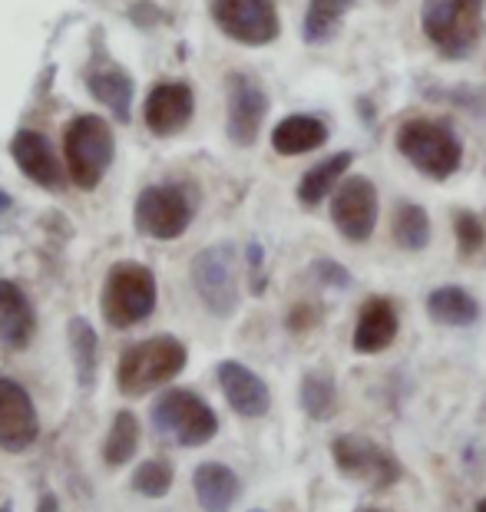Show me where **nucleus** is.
I'll list each match as a JSON object with an SVG mask.
<instances>
[{
  "label": "nucleus",
  "mask_w": 486,
  "mask_h": 512,
  "mask_svg": "<svg viewBox=\"0 0 486 512\" xmlns=\"http://www.w3.org/2000/svg\"><path fill=\"white\" fill-rule=\"evenodd\" d=\"M321 143H328V126L318 116L305 113L285 116L272 133V146L278 156H305V152L318 149Z\"/></svg>",
  "instance_id": "aec40b11"
},
{
  "label": "nucleus",
  "mask_w": 486,
  "mask_h": 512,
  "mask_svg": "<svg viewBox=\"0 0 486 512\" xmlns=\"http://www.w3.org/2000/svg\"><path fill=\"white\" fill-rule=\"evenodd\" d=\"M0 512H14V509H10V506H0Z\"/></svg>",
  "instance_id": "f704fd0d"
},
{
  "label": "nucleus",
  "mask_w": 486,
  "mask_h": 512,
  "mask_svg": "<svg viewBox=\"0 0 486 512\" xmlns=\"http://www.w3.org/2000/svg\"><path fill=\"white\" fill-rule=\"evenodd\" d=\"M37 512H60V503H57V496H43L40 499V506H37Z\"/></svg>",
  "instance_id": "473e14b6"
},
{
  "label": "nucleus",
  "mask_w": 486,
  "mask_h": 512,
  "mask_svg": "<svg viewBox=\"0 0 486 512\" xmlns=\"http://www.w3.org/2000/svg\"><path fill=\"white\" fill-rule=\"evenodd\" d=\"M189 361V351L179 337L159 334L149 341H139L126 347L116 364V387L126 397H143L149 390L169 384L172 377L182 374V367Z\"/></svg>",
  "instance_id": "f03ea898"
},
{
  "label": "nucleus",
  "mask_w": 486,
  "mask_h": 512,
  "mask_svg": "<svg viewBox=\"0 0 486 512\" xmlns=\"http://www.w3.org/2000/svg\"><path fill=\"white\" fill-rule=\"evenodd\" d=\"M354 0H311L308 4V14H305V40L308 43H324L338 34L344 14L351 10Z\"/></svg>",
  "instance_id": "a878e982"
},
{
  "label": "nucleus",
  "mask_w": 486,
  "mask_h": 512,
  "mask_svg": "<svg viewBox=\"0 0 486 512\" xmlns=\"http://www.w3.org/2000/svg\"><path fill=\"white\" fill-rule=\"evenodd\" d=\"M10 156L20 169H24L27 179H34L43 189H57L60 185V162L53 156V149L47 143V136L34 133V129H20L10 143Z\"/></svg>",
  "instance_id": "f3484780"
},
{
  "label": "nucleus",
  "mask_w": 486,
  "mask_h": 512,
  "mask_svg": "<svg viewBox=\"0 0 486 512\" xmlns=\"http://www.w3.org/2000/svg\"><path fill=\"white\" fill-rule=\"evenodd\" d=\"M90 93L103 106H110L116 119H129V100H133V80L123 70L90 73Z\"/></svg>",
  "instance_id": "393cba45"
},
{
  "label": "nucleus",
  "mask_w": 486,
  "mask_h": 512,
  "mask_svg": "<svg viewBox=\"0 0 486 512\" xmlns=\"http://www.w3.org/2000/svg\"><path fill=\"white\" fill-rule=\"evenodd\" d=\"M397 149L420 176L437 182L450 179L463 162L460 139L444 123H434V119H407L397 129Z\"/></svg>",
  "instance_id": "7ed1b4c3"
},
{
  "label": "nucleus",
  "mask_w": 486,
  "mask_h": 512,
  "mask_svg": "<svg viewBox=\"0 0 486 512\" xmlns=\"http://www.w3.org/2000/svg\"><path fill=\"white\" fill-rule=\"evenodd\" d=\"M351 162H354V152H334L331 159H324L315 169H308L305 179L298 182V202L308 205V209L321 205L324 195H331L334 189H338V182H341L344 172L351 169Z\"/></svg>",
  "instance_id": "4be33fe9"
},
{
  "label": "nucleus",
  "mask_w": 486,
  "mask_h": 512,
  "mask_svg": "<svg viewBox=\"0 0 486 512\" xmlns=\"http://www.w3.org/2000/svg\"><path fill=\"white\" fill-rule=\"evenodd\" d=\"M315 275H318V281H324V285H331V288H348L351 285V275L331 258L315 261Z\"/></svg>",
  "instance_id": "7c9ffc66"
},
{
  "label": "nucleus",
  "mask_w": 486,
  "mask_h": 512,
  "mask_svg": "<svg viewBox=\"0 0 486 512\" xmlns=\"http://www.w3.org/2000/svg\"><path fill=\"white\" fill-rule=\"evenodd\" d=\"M153 423L162 437L179 446H202L219 433L215 410L192 390H169L153 407Z\"/></svg>",
  "instance_id": "6e6552de"
},
{
  "label": "nucleus",
  "mask_w": 486,
  "mask_h": 512,
  "mask_svg": "<svg viewBox=\"0 0 486 512\" xmlns=\"http://www.w3.org/2000/svg\"><path fill=\"white\" fill-rule=\"evenodd\" d=\"M377 212H381V202H377V189H374L371 179L351 176V179H344L338 189H334L331 222L344 238H348V242L364 245L367 238L374 235Z\"/></svg>",
  "instance_id": "9b49d317"
},
{
  "label": "nucleus",
  "mask_w": 486,
  "mask_h": 512,
  "mask_svg": "<svg viewBox=\"0 0 486 512\" xmlns=\"http://www.w3.org/2000/svg\"><path fill=\"white\" fill-rule=\"evenodd\" d=\"M215 377H219V387L229 407L239 413V417H265L268 407H272V394H268V384L255 370H248L239 361H222L215 367Z\"/></svg>",
  "instance_id": "4468645a"
},
{
  "label": "nucleus",
  "mask_w": 486,
  "mask_h": 512,
  "mask_svg": "<svg viewBox=\"0 0 486 512\" xmlns=\"http://www.w3.org/2000/svg\"><path fill=\"white\" fill-rule=\"evenodd\" d=\"M103 318L113 328H133L156 308V278L146 265L120 261L110 268L103 285Z\"/></svg>",
  "instance_id": "20e7f679"
},
{
  "label": "nucleus",
  "mask_w": 486,
  "mask_h": 512,
  "mask_svg": "<svg viewBox=\"0 0 486 512\" xmlns=\"http://www.w3.org/2000/svg\"><path fill=\"white\" fill-rule=\"evenodd\" d=\"M133 489L149 499H162L172 489V466L166 460H146L133 476Z\"/></svg>",
  "instance_id": "c85d7f7f"
},
{
  "label": "nucleus",
  "mask_w": 486,
  "mask_h": 512,
  "mask_svg": "<svg viewBox=\"0 0 486 512\" xmlns=\"http://www.w3.org/2000/svg\"><path fill=\"white\" fill-rule=\"evenodd\" d=\"M453 232H457V245L463 255H477L486 245V228L473 212H457L453 215Z\"/></svg>",
  "instance_id": "c756f323"
},
{
  "label": "nucleus",
  "mask_w": 486,
  "mask_h": 512,
  "mask_svg": "<svg viewBox=\"0 0 486 512\" xmlns=\"http://www.w3.org/2000/svg\"><path fill=\"white\" fill-rule=\"evenodd\" d=\"M136 446H139V423H136L133 413L120 410L113 417V427H110V433H106V443H103L106 466L129 463V460H133V453H136Z\"/></svg>",
  "instance_id": "cd10ccee"
},
{
  "label": "nucleus",
  "mask_w": 486,
  "mask_h": 512,
  "mask_svg": "<svg viewBox=\"0 0 486 512\" xmlns=\"http://www.w3.org/2000/svg\"><path fill=\"white\" fill-rule=\"evenodd\" d=\"M315 321H318V318H315V311H311V308H295V311H291V318H288V328H291V331H305V328H311Z\"/></svg>",
  "instance_id": "2f4dec72"
},
{
  "label": "nucleus",
  "mask_w": 486,
  "mask_h": 512,
  "mask_svg": "<svg viewBox=\"0 0 486 512\" xmlns=\"http://www.w3.org/2000/svg\"><path fill=\"white\" fill-rule=\"evenodd\" d=\"M212 20L225 37L245 47H265L282 30L275 0H212Z\"/></svg>",
  "instance_id": "9d476101"
},
{
  "label": "nucleus",
  "mask_w": 486,
  "mask_h": 512,
  "mask_svg": "<svg viewBox=\"0 0 486 512\" xmlns=\"http://www.w3.org/2000/svg\"><path fill=\"white\" fill-rule=\"evenodd\" d=\"M401 318L391 298H367L358 311V328H354V351L358 354H381L397 341Z\"/></svg>",
  "instance_id": "dca6fc26"
},
{
  "label": "nucleus",
  "mask_w": 486,
  "mask_h": 512,
  "mask_svg": "<svg viewBox=\"0 0 486 512\" xmlns=\"http://www.w3.org/2000/svg\"><path fill=\"white\" fill-rule=\"evenodd\" d=\"M427 314L444 328H470V324L480 321V304L470 291L444 285L427 294Z\"/></svg>",
  "instance_id": "412c9836"
},
{
  "label": "nucleus",
  "mask_w": 486,
  "mask_h": 512,
  "mask_svg": "<svg viewBox=\"0 0 486 512\" xmlns=\"http://www.w3.org/2000/svg\"><path fill=\"white\" fill-rule=\"evenodd\" d=\"M192 285L215 318H229L239 308V278H235L232 245H212L192 258Z\"/></svg>",
  "instance_id": "1a4fd4ad"
},
{
  "label": "nucleus",
  "mask_w": 486,
  "mask_h": 512,
  "mask_svg": "<svg viewBox=\"0 0 486 512\" xmlns=\"http://www.w3.org/2000/svg\"><path fill=\"white\" fill-rule=\"evenodd\" d=\"M40 437L34 400L17 380L0 377V450L24 453Z\"/></svg>",
  "instance_id": "f8f14e48"
},
{
  "label": "nucleus",
  "mask_w": 486,
  "mask_h": 512,
  "mask_svg": "<svg viewBox=\"0 0 486 512\" xmlns=\"http://www.w3.org/2000/svg\"><path fill=\"white\" fill-rule=\"evenodd\" d=\"M473 512H486V496L480 499V503H477V509H473Z\"/></svg>",
  "instance_id": "72a5a7b5"
},
{
  "label": "nucleus",
  "mask_w": 486,
  "mask_h": 512,
  "mask_svg": "<svg viewBox=\"0 0 486 512\" xmlns=\"http://www.w3.org/2000/svg\"><path fill=\"white\" fill-rule=\"evenodd\" d=\"M384 4H394V0H384Z\"/></svg>",
  "instance_id": "c9c22d12"
},
{
  "label": "nucleus",
  "mask_w": 486,
  "mask_h": 512,
  "mask_svg": "<svg viewBox=\"0 0 486 512\" xmlns=\"http://www.w3.org/2000/svg\"><path fill=\"white\" fill-rule=\"evenodd\" d=\"M420 27L440 57L463 60L486 34V0H424Z\"/></svg>",
  "instance_id": "f257e3e1"
},
{
  "label": "nucleus",
  "mask_w": 486,
  "mask_h": 512,
  "mask_svg": "<svg viewBox=\"0 0 486 512\" xmlns=\"http://www.w3.org/2000/svg\"><path fill=\"white\" fill-rule=\"evenodd\" d=\"M301 410L308 413L311 420H328L334 410H338V387H334V377L324 374V370H308L301 377V390H298Z\"/></svg>",
  "instance_id": "5701e85b"
},
{
  "label": "nucleus",
  "mask_w": 486,
  "mask_h": 512,
  "mask_svg": "<svg viewBox=\"0 0 486 512\" xmlns=\"http://www.w3.org/2000/svg\"><path fill=\"white\" fill-rule=\"evenodd\" d=\"M394 242L404 252H424L430 245V215L417 202H401L394 209Z\"/></svg>",
  "instance_id": "b1692460"
},
{
  "label": "nucleus",
  "mask_w": 486,
  "mask_h": 512,
  "mask_svg": "<svg viewBox=\"0 0 486 512\" xmlns=\"http://www.w3.org/2000/svg\"><path fill=\"white\" fill-rule=\"evenodd\" d=\"M70 179L80 189H96L113 162V133L100 116H77L63 129Z\"/></svg>",
  "instance_id": "0eeeda50"
},
{
  "label": "nucleus",
  "mask_w": 486,
  "mask_h": 512,
  "mask_svg": "<svg viewBox=\"0 0 486 512\" xmlns=\"http://www.w3.org/2000/svg\"><path fill=\"white\" fill-rule=\"evenodd\" d=\"M268 96L252 76L232 73L229 76V136L235 146H252L258 129L265 123Z\"/></svg>",
  "instance_id": "ddd939ff"
},
{
  "label": "nucleus",
  "mask_w": 486,
  "mask_h": 512,
  "mask_svg": "<svg viewBox=\"0 0 486 512\" xmlns=\"http://www.w3.org/2000/svg\"><path fill=\"white\" fill-rule=\"evenodd\" d=\"M146 126L156 136H176L196 113V96L186 83H159L146 96Z\"/></svg>",
  "instance_id": "2eb2a0df"
},
{
  "label": "nucleus",
  "mask_w": 486,
  "mask_h": 512,
  "mask_svg": "<svg viewBox=\"0 0 486 512\" xmlns=\"http://www.w3.org/2000/svg\"><path fill=\"white\" fill-rule=\"evenodd\" d=\"M192 489L205 512H232L242 496V479L225 463H202L192 476Z\"/></svg>",
  "instance_id": "a211bd4d"
},
{
  "label": "nucleus",
  "mask_w": 486,
  "mask_h": 512,
  "mask_svg": "<svg viewBox=\"0 0 486 512\" xmlns=\"http://www.w3.org/2000/svg\"><path fill=\"white\" fill-rule=\"evenodd\" d=\"M70 354H73V364H77L80 387H93L96 361H100V344H96V331L83 318L70 321Z\"/></svg>",
  "instance_id": "bb28decb"
},
{
  "label": "nucleus",
  "mask_w": 486,
  "mask_h": 512,
  "mask_svg": "<svg viewBox=\"0 0 486 512\" xmlns=\"http://www.w3.org/2000/svg\"><path fill=\"white\" fill-rule=\"evenodd\" d=\"M331 456L341 476H348L367 489H391L404 479L401 460L387 446L367 440L361 433H341V437H334Z\"/></svg>",
  "instance_id": "423d86ee"
},
{
  "label": "nucleus",
  "mask_w": 486,
  "mask_h": 512,
  "mask_svg": "<svg viewBox=\"0 0 486 512\" xmlns=\"http://www.w3.org/2000/svg\"><path fill=\"white\" fill-rule=\"evenodd\" d=\"M196 219V189L179 182L149 185L136 199V228L156 242L179 238Z\"/></svg>",
  "instance_id": "39448f33"
},
{
  "label": "nucleus",
  "mask_w": 486,
  "mask_h": 512,
  "mask_svg": "<svg viewBox=\"0 0 486 512\" xmlns=\"http://www.w3.org/2000/svg\"><path fill=\"white\" fill-rule=\"evenodd\" d=\"M37 331V314L27 294L14 281H0V341L7 347H27Z\"/></svg>",
  "instance_id": "6ab92c4d"
}]
</instances>
